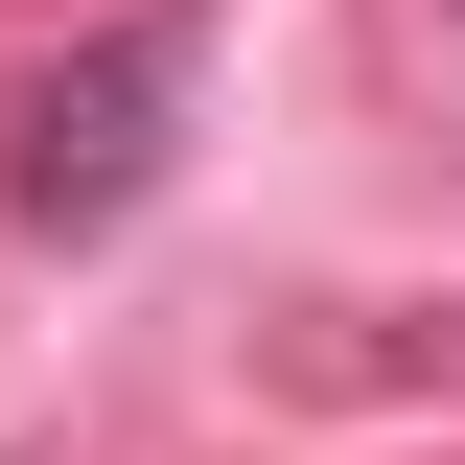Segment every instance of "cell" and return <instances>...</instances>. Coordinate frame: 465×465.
Instances as JSON below:
<instances>
[{
	"mask_svg": "<svg viewBox=\"0 0 465 465\" xmlns=\"http://www.w3.org/2000/svg\"><path fill=\"white\" fill-rule=\"evenodd\" d=\"M210 24H232V0H140V24L47 47L24 94H0V210H24V232H116L140 186L186 163V94H210Z\"/></svg>",
	"mask_w": 465,
	"mask_h": 465,
	"instance_id": "1",
	"label": "cell"
}]
</instances>
